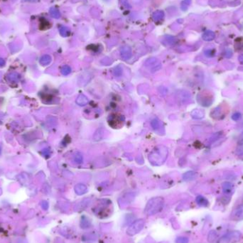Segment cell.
I'll use <instances>...</instances> for the list:
<instances>
[{
  "label": "cell",
  "instance_id": "obj_1",
  "mask_svg": "<svg viewBox=\"0 0 243 243\" xmlns=\"http://www.w3.org/2000/svg\"><path fill=\"white\" fill-rule=\"evenodd\" d=\"M168 157V149L164 146H158L149 154V159L154 166H160Z\"/></svg>",
  "mask_w": 243,
  "mask_h": 243
},
{
  "label": "cell",
  "instance_id": "obj_2",
  "mask_svg": "<svg viewBox=\"0 0 243 243\" xmlns=\"http://www.w3.org/2000/svg\"><path fill=\"white\" fill-rule=\"evenodd\" d=\"M164 205V199L161 197H157V198H151L149 200L146 204L144 209L145 214L147 215H153L157 214V213L162 211Z\"/></svg>",
  "mask_w": 243,
  "mask_h": 243
},
{
  "label": "cell",
  "instance_id": "obj_3",
  "mask_svg": "<svg viewBox=\"0 0 243 243\" xmlns=\"http://www.w3.org/2000/svg\"><path fill=\"white\" fill-rule=\"evenodd\" d=\"M144 220L143 219H139L135 221L134 223H132L129 228L127 229V233L129 236H133L139 233L144 227Z\"/></svg>",
  "mask_w": 243,
  "mask_h": 243
},
{
  "label": "cell",
  "instance_id": "obj_4",
  "mask_svg": "<svg viewBox=\"0 0 243 243\" xmlns=\"http://www.w3.org/2000/svg\"><path fill=\"white\" fill-rule=\"evenodd\" d=\"M240 235V232H230L222 237L219 243H235L239 240Z\"/></svg>",
  "mask_w": 243,
  "mask_h": 243
},
{
  "label": "cell",
  "instance_id": "obj_5",
  "mask_svg": "<svg viewBox=\"0 0 243 243\" xmlns=\"http://www.w3.org/2000/svg\"><path fill=\"white\" fill-rule=\"evenodd\" d=\"M146 66L151 72H154L160 70L162 68V64H161L160 61L157 58H151L146 61Z\"/></svg>",
  "mask_w": 243,
  "mask_h": 243
},
{
  "label": "cell",
  "instance_id": "obj_6",
  "mask_svg": "<svg viewBox=\"0 0 243 243\" xmlns=\"http://www.w3.org/2000/svg\"><path fill=\"white\" fill-rule=\"evenodd\" d=\"M120 55L121 57L125 61L130 59L132 55V49L130 47L128 46H124L122 47L120 49Z\"/></svg>",
  "mask_w": 243,
  "mask_h": 243
},
{
  "label": "cell",
  "instance_id": "obj_7",
  "mask_svg": "<svg viewBox=\"0 0 243 243\" xmlns=\"http://www.w3.org/2000/svg\"><path fill=\"white\" fill-rule=\"evenodd\" d=\"M75 102H76V103L78 104L79 106H85V105L88 104V98L84 94H80L78 96Z\"/></svg>",
  "mask_w": 243,
  "mask_h": 243
},
{
  "label": "cell",
  "instance_id": "obj_8",
  "mask_svg": "<svg viewBox=\"0 0 243 243\" xmlns=\"http://www.w3.org/2000/svg\"><path fill=\"white\" fill-rule=\"evenodd\" d=\"M75 191L78 195H83L88 191V188L84 184H78L75 186Z\"/></svg>",
  "mask_w": 243,
  "mask_h": 243
},
{
  "label": "cell",
  "instance_id": "obj_9",
  "mask_svg": "<svg viewBox=\"0 0 243 243\" xmlns=\"http://www.w3.org/2000/svg\"><path fill=\"white\" fill-rule=\"evenodd\" d=\"M203 39L206 41H210L214 39L215 38V34L212 31H206L204 34H203Z\"/></svg>",
  "mask_w": 243,
  "mask_h": 243
},
{
  "label": "cell",
  "instance_id": "obj_10",
  "mask_svg": "<svg viewBox=\"0 0 243 243\" xmlns=\"http://www.w3.org/2000/svg\"><path fill=\"white\" fill-rule=\"evenodd\" d=\"M104 137V129L102 128H100L97 129L95 132L94 135H93V139L95 141H99L101 140Z\"/></svg>",
  "mask_w": 243,
  "mask_h": 243
},
{
  "label": "cell",
  "instance_id": "obj_11",
  "mask_svg": "<svg viewBox=\"0 0 243 243\" xmlns=\"http://www.w3.org/2000/svg\"><path fill=\"white\" fill-rule=\"evenodd\" d=\"M39 62H40V64L42 66H48L51 62V57H50L49 55H44V56L40 58Z\"/></svg>",
  "mask_w": 243,
  "mask_h": 243
},
{
  "label": "cell",
  "instance_id": "obj_12",
  "mask_svg": "<svg viewBox=\"0 0 243 243\" xmlns=\"http://www.w3.org/2000/svg\"><path fill=\"white\" fill-rule=\"evenodd\" d=\"M196 203L200 206H208V200L204 198L202 195H198L196 198Z\"/></svg>",
  "mask_w": 243,
  "mask_h": 243
},
{
  "label": "cell",
  "instance_id": "obj_13",
  "mask_svg": "<svg viewBox=\"0 0 243 243\" xmlns=\"http://www.w3.org/2000/svg\"><path fill=\"white\" fill-rule=\"evenodd\" d=\"M164 13L162 11H157L152 15L153 19L155 21H161L164 18Z\"/></svg>",
  "mask_w": 243,
  "mask_h": 243
},
{
  "label": "cell",
  "instance_id": "obj_14",
  "mask_svg": "<svg viewBox=\"0 0 243 243\" xmlns=\"http://www.w3.org/2000/svg\"><path fill=\"white\" fill-rule=\"evenodd\" d=\"M234 216L236 219L240 220L243 218V206H239L234 212Z\"/></svg>",
  "mask_w": 243,
  "mask_h": 243
},
{
  "label": "cell",
  "instance_id": "obj_15",
  "mask_svg": "<svg viewBox=\"0 0 243 243\" xmlns=\"http://www.w3.org/2000/svg\"><path fill=\"white\" fill-rule=\"evenodd\" d=\"M191 115L192 117L195 118V119H200L204 116V113L200 110H195L191 113Z\"/></svg>",
  "mask_w": 243,
  "mask_h": 243
},
{
  "label": "cell",
  "instance_id": "obj_16",
  "mask_svg": "<svg viewBox=\"0 0 243 243\" xmlns=\"http://www.w3.org/2000/svg\"><path fill=\"white\" fill-rule=\"evenodd\" d=\"M222 189L225 193H230L233 190V185L230 183L226 182L222 185Z\"/></svg>",
  "mask_w": 243,
  "mask_h": 243
},
{
  "label": "cell",
  "instance_id": "obj_17",
  "mask_svg": "<svg viewBox=\"0 0 243 243\" xmlns=\"http://www.w3.org/2000/svg\"><path fill=\"white\" fill-rule=\"evenodd\" d=\"M195 176H196V173L195 172L189 171L184 175V179L185 181H190V180H193L195 179Z\"/></svg>",
  "mask_w": 243,
  "mask_h": 243
},
{
  "label": "cell",
  "instance_id": "obj_18",
  "mask_svg": "<svg viewBox=\"0 0 243 243\" xmlns=\"http://www.w3.org/2000/svg\"><path fill=\"white\" fill-rule=\"evenodd\" d=\"M19 78V75L18 73H16V72H12V73L9 74V76H8L9 81L12 82V83H15V82L18 81Z\"/></svg>",
  "mask_w": 243,
  "mask_h": 243
},
{
  "label": "cell",
  "instance_id": "obj_19",
  "mask_svg": "<svg viewBox=\"0 0 243 243\" xmlns=\"http://www.w3.org/2000/svg\"><path fill=\"white\" fill-rule=\"evenodd\" d=\"M50 14L53 18L58 19L61 17V14H60L59 11H58L57 9H56V8H51V9H50Z\"/></svg>",
  "mask_w": 243,
  "mask_h": 243
},
{
  "label": "cell",
  "instance_id": "obj_20",
  "mask_svg": "<svg viewBox=\"0 0 243 243\" xmlns=\"http://www.w3.org/2000/svg\"><path fill=\"white\" fill-rule=\"evenodd\" d=\"M71 72V68L69 66H64L61 68V73L64 75H68Z\"/></svg>",
  "mask_w": 243,
  "mask_h": 243
},
{
  "label": "cell",
  "instance_id": "obj_21",
  "mask_svg": "<svg viewBox=\"0 0 243 243\" xmlns=\"http://www.w3.org/2000/svg\"><path fill=\"white\" fill-rule=\"evenodd\" d=\"M60 33H61V35L64 36V37H66V36L70 35V31L66 27H61L60 29Z\"/></svg>",
  "mask_w": 243,
  "mask_h": 243
},
{
  "label": "cell",
  "instance_id": "obj_22",
  "mask_svg": "<svg viewBox=\"0 0 243 243\" xmlns=\"http://www.w3.org/2000/svg\"><path fill=\"white\" fill-rule=\"evenodd\" d=\"M90 225V222L88 220V218H86V217H83L81 220V227L83 228H88Z\"/></svg>",
  "mask_w": 243,
  "mask_h": 243
},
{
  "label": "cell",
  "instance_id": "obj_23",
  "mask_svg": "<svg viewBox=\"0 0 243 243\" xmlns=\"http://www.w3.org/2000/svg\"><path fill=\"white\" fill-rule=\"evenodd\" d=\"M74 161L75 163L77 164H81L83 162V157L80 153H77L75 156H74Z\"/></svg>",
  "mask_w": 243,
  "mask_h": 243
},
{
  "label": "cell",
  "instance_id": "obj_24",
  "mask_svg": "<svg viewBox=\"0 0 243 243\" xmlns=\"http://www.w3.org/2000/svg\"><path fill=\"white\" fill-rule=\"evenodd\" d=\"M151 125L153 127V129H157L159 127V126H160V122H159V121L157 119H154L151 121Z\"/></svg>",
  "mask_w": 243,
  "mask_h": 243
},
{
  "label": "cell",
  "instance_id": "obj_25",
  "mask_svg": "<svg viewBox=\"0 0 243 243\" xmlns=\"http://www.w3.org/2000/svg\"><path fill=\"white\" fill-rule=\"evenodd\" d=\"M191 2V0H184L181 4V9L184 11L186 10L188 6L190 5Z\"/></svg>",
  "mask_w": 243,
  "mask_h": 243
},
{
  "label": "cell",
  "instance_id": "obj_26",
  "mask_svg": "<svg viewBox=\"0 0 243 243\" xmlns=\"http://www.w3.org/2000/svg\"><path fill=\"white\" fill-rule=\"evenodd\" d=\"M122 73V70L120 66H117L116 68H115L114 75L115 76H120Z\"/></svg>",
  "mask_w": 243,
  "mask_h": 243
},
{
  "label": "cell",
  "instance_id": "obj_27",
  "mask_svg": "<svg viewBox=\"0 0 243 243\" xmlns=\"http://www.w3.org/2000/svg\"><path fill=\"white\" fill-rule=\"evenodd\" d=\"M236 153L237 155H243V143L240 144L237 147Z\"/></svg>",
  "mask_w": 243,
  "mask_h": 243
},
{
  "label": "cell",
  "instance_id": "obj_28",
  "mask_svg": "<svg viewBox=\"0 0 243 243\" xmlns=\"http://www.w3.org/2000/svg\"><path fill=\"white\" fill-rule=\"evenodd\" d=\"M188 239L187 237H180L176 240V243H188Z\"/></svg>",
  "mask_w": 243,
  "mask_h": 243
},
{
  "label": "cell",
  "instance_id": "obj_29",
  "mask_svg": "<svg viewBox=\"0 0 243 243\" xmlns=\"http://www.w3.org/2000/svg\"><path fill=\"white\" fill-rule=\"evenodd\" d=\"M241 114L240 113H234V114L233 115V116H232V119H233V120L235 121H238L241 118Z\"/></svg>",
  "mask_w": 243,
  "mask_h": 243
},
{
  "label": "cell",
  "instance_id": "obj_30",
  "mask_svg": "<svg viewBox=\"0 0 243 243\" xmlns=\"http://www.w3.org/2000/svg\"><path fill=\"white\" fill-rule=\"evenodd\" d=\"M166 41H168V43H170V44H172L173 43V41H175L174 38L172 37V36H167V39Z\"/></svg>",
  "mask_w": 243,
  "mask_h": 243
},
{
  "label": "cell",
  "instance_id": "obj_31",
  "mask_svg": "<svg viewBox=\"0 0 243 243\" xmlns=\"http://www.w3.org/2000/svg\"><path fill=\"white\" fill-rule=\"evenodd\" d=\"M42 208H43L44 210L48 209V204L46 201H43V203H42Z\"/></svg>",
  "mask_w": 243,
  "mask_h": 243
},
{
  "label": "cell",
  "instance_id": "obj_32",
  "mask_svg": "<svg viewBox=\"0 0 243 243\" xmlns=\"http://www.w3.org/2000/svg\"><path fill=\"white\" fill-rule=\"evenodd\" d=\"M5 64V61L3 58H0V67H2V66H4Z\"/></svg>",
  "mask_w": 243,
  "mask_h": 243
},
{
  "label": "cell",
  "instance_id": "obj_33",
  "mask_svg": "<svg viewBox=\"0 0 243 243\" xmlns=\"http://www.w3.org/2000/svg\"><path fill=\"white\" fill-rule=\"evenodd\" d=\"M239 59H240V61L242 64H243V55H242V56H241L240 57Z\"/></svg>",
  "mask_w": 243,
  "mask_h": 243
},
{
  "label": "cell",
  "instance_id": "obj_34",
  "mask_svg": "<svg viewBox=\"0 0 243 243\" xmlns=\"http://www.w3.org/2000/svg\"><path fill=\"white\" fill-rule=\"evenodd\" d=\"M0 153H1V148H0Z\"/></svg>",
  "mask_w": 243,
  "mask_h": 243
}]
</instances>
